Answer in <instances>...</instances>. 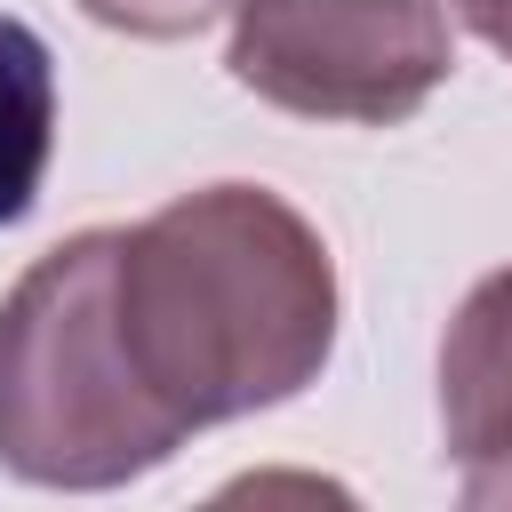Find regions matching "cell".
Segmentation results:
<instances>
[{
	"mask_svg": "<svg viewBox=\"0 0 512 512\" xmlns=\"http://www.w3.org/2000/svg\"><path fill=\"white\" fill-rule=\"evenodd\" d=\"M240 0H80V16L128 32V40H192L216 16H232Z\"/></svg>",
	"mask_w": 512,
	"mask_h": 512,
	"instance_id": "8992f818",
	"label": "cell"
},
{
	"mask_svg": "<svg viewBox=\"0 0 512 512\" xmlns=\"http://www.w3.org/2000/svg\"><path fill=\"white\" fill-rule=\"evenodd\" d=\"M120 232H72L0 296V464L32 488H120L176 456L184 416L120 336Z\"/></svg>",
	"mask_w": 512,
	"mask_h": 512,
	"instance_id": "7a4b0ae2",
	"label": "cell"
},
{
	"mask_svg": "<svg viewBox=\"0 0 512 512\" xmlns=\"http://www.w3.org/2000/svg\"><path fill=\"white\" fill-rule=\"evenodd\" d=\"M464 496L472 504H512V472H480V480H464Z\"/></svg>",
	"mask_w": 512,
	"mask_h": 512,
	"instance_id": "ba28073f",
	"label": "cell"
},
{
	"mask_svg": "<svg viewBox=\"0 0 512 512\" xmlns=\"http://www.w3.org/2000/svg\"><path fill=\"white\" fill-rule=\"evenodd\" d=\"M120 336L184 432L296 400L336 352V264L264 184H208L120 232Z\"/></svg>",
	"mask_w": 512,
	"mask_h": 512,
	"instance_id": "6da1fadb",
	"label": "cell"
},
{
	"mask_svg": "<svg viewBox=\"0 0 512 512\" xmlns=\"http://www.w3.org/2000/svg\"><path fill=\"white\" fill-rule=\"evenodd\" d=\"M456 16H464L496 56H512V0H456Z\"/></svg>",
	"mask_w": 512,
	"mask_h": 512,
	"instance_id": "52a82bcc",
	"label": "cell"
},
{
	"mask_svg": "<svg viewBox=\"0 0 512 512\" xmlns=\"http://www.w3.org/2000/svg\"><path fill=\"white\" fill-rule=\"evenodd\" d=\"M56 152V56L24 16H0V224H24Z\"/></svg>",
	"mask_w": 512,
	"mask_h": 512,
	"instance_id": "5b68a950",
	"label": "cell"
},
{
	"mask_svg": "<svg viewBox=\"0 0 512 512\" xmlns=\"http://www.w3.org/2000/svg\"><path fill=\"white\" fill-rule=\"evenodd\" d=\"M232 80L296 120L392 128L456 64L440 0H240Z\"/></svg>",
	"mask_w": 512,
	"mask_h": 512,
	"instance_id": "3957f363",
	"label": "cell"
},
{
	"mask_svg": "<svg viewBox=\"0 0 512 512\" xmlns=\"http://www.w3.org/2000/svg\"><path fill=\"white\" fill-rule=\"evenodd\" d=\"M440 432L464 472H512V264L488 272L448 320Z\"/></svg>",
	"mask_w": 512,
	"mask_h": 512,
	"instance_id": "277c9868",
	"label": "cell"
}]
</instances>
